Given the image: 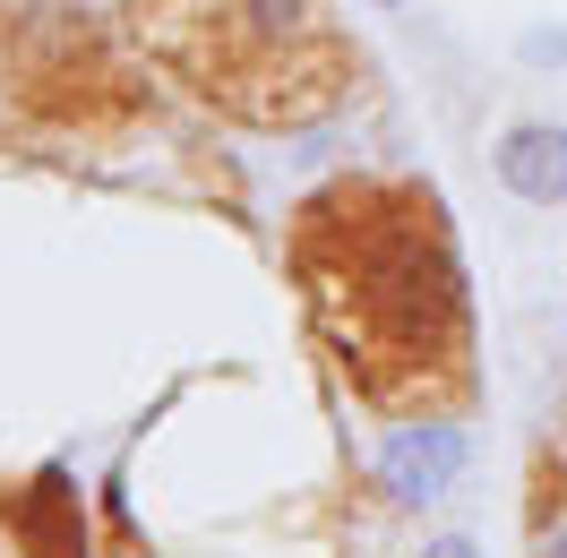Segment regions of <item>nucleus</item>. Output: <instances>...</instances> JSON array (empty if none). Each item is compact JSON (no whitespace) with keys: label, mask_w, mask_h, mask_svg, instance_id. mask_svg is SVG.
<instances>
[{"label":"nucleus","mask_w":567,"mask_h":558,"mask_svg":"<svg viewBox=\"0 0 567 558\" xmlns=\"http://www.w3.org/2000/svg\"><path fill=\"white\" fill-rule=\"evenodd\" d=\"M498 180H507V198H525V207H567V121H516L507 138H498Z\"/></svg>","instance_id":"3"},{"label":"nucleus","mask_w":567,"mask_h":558,"mask_svg":"<svg viewBox=\"0 0 567 558\" xmlns=\"http://www.w3.org/2000/svg\"><path fill=\"white\" fill-rule=\"evenodd\" d=\"M542 558H567V524H550V533H542Z\"/></svg>","instance_id":"7"},{"label":"nucleus","mask_w":567,"mask_h":558,"mask_svg":"<svg viewBox=\"0 0 567 558\" xmlns=\"http://www.w3.org/2000/svg\"><path fill=\"white\" fill-rule=\"evenodd\" d=\"M224 35L241 43V61L276 70L301 43H319V0H224Z\"/></svg>","instance_id":"4"},{"label":"nucleus","mask_w":567,"mask_h":558,"mask_svg":"<svg viewBox=\"0 0 567 558\" xmlns=\"http://www.w3.org/2000/svg\"><path fill=\"white\" fill-rule=\"evenodd\" d=\"M292 276L319 344L370 404L422 413L464 379V267L430 189H319L292 215Z\"/></svg>","instance_id":"1"},{"label":"nucleus","mask_w":567,"mask_h":558,"mask_svg":"<svg viewBox=\"0 0 567 558\" xmlns=\"http://www.w3.org/2000/svg\"><path fill=\"white\" fill-rule=\"evenodd\" d=\"M464 464H473V438L447 413L395 421V430H379V447H370V473H379V489H388L395 507H439L464 482Z\"/></svg>","instance_id":"2"},{"label":"nucleus","mask_w":567,"mask_h":558,"mask_svg":"<svg viewBox=\"0 0 567 558\" xmlns=\"http://www.w3.org/2000/svg\"><path fill=\"white\" fill-rule=\"evenodd\" d=\"M422 558H482V550H473V541H464V533H439V541H430Z\"/></svg>","instance_id":"5"},{"label":"nucleus","mask_w":567,"mask_h":558,"mask_svg":"<svg viewBox=\"0 0 567 558\" xmlns=\"http://www.w3.org/2000/svg\"><path fill=\"white\" fill-rule=\"evenodd\" d=\"M525 52H533V61H550V52H559V61H567V35H533Z\"/></svg>","instance_id":"6"},{"label":"nucleus","mask_w":567,"mask_h":558,"mask_svg":"<svg viewBox=\"0 0 567 558\" xmlns=\"http://www.w3.org/2000/svg\"><path fill=\"white\" fill-rule=\"evenodd\" d=\"M388 9H395V0H388Z\"/></svg>","instance_id":"8"}]
</instances>
